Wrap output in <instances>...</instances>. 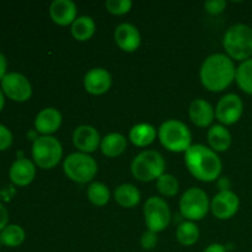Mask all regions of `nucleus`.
<instances>
[{
  "label": "nucleus",
  "instance_id": "473e14b6",
  "mask_svg": "<svg viewBox=\"0 0 252 252\" xmlns=\"http://www.w3.org/2000/svg\"><path fill=\"white\" fill-rule=\"evenodd\" d=\"M226 1L225 0H209L204 2V9L209 15H219L225 10Z\"/></svg>",
  "mask_w": 252,
  "mask_h": 252
},
{
  "label": "nucleus",
  "instance_id": "2eb2a0df",
  "mask_svg": "<svg viewBox=\"0 0 252 252\" xmlns=\"http://www.w3.org/2000/svg\"><path fill=\"white\" fill-rule=\"evenodd\" d=\"M112 85V76L106 69L93 68L84 76V88L91 95H103Z\"/></svg>",
  "mask_w": 252,
  "mask_h": 252
},
{
  "label": "nucleus",
  "instance_id": "9b49d317",
  "mask_svg": "<svg viewBox=\"0 0 252 252\" xmlns=\"http://www.w3.org/2000/svg\"><path fill=\"white\" fill-rule=\"evenodd\" d=\"M244 113V102L236 94H226L217 103L216 118L223 126L239 122Z\"/></svg>",
  "mask_w": 252,
  "mask_h": 252
},
{
  "label": "nucleus",
  "instance_id": "423d86ee",
  "mask_svg": "<svg viewBox=\"0 0 252 252\" xmlns=\"http://www.w3.org/2000/svg\"><path fill=\"white\" fill-rule=\"evenodd\" d=\"M32 158L36 166L51 170L61 162L63 158V147L53 135H41L32 144Z\"/></svg>",
  "mask_w": 252,
  "mask_h": 252
},
{
  "label": "nucleus",
  "instance_id": "5701e85b",
  "mask_svg": "<svg viewBox=\"0 0 252 252\" xmlns=\"http://www.w3.org/2000/svg\"><path fill=\"white\" fill-rule=\"evenodd\" d=\"M96 24L93 17L79 16L71 24V36L79 42H86L95 34Z\"/></svg>",
  "mask_w": 252,
  "mask_h": 252
},
{
  "label": "nucleus",
  "instance_id": "39448f33",
  "mask_svg": "<svg viewBox=\"0 0 252 252\" xmlns=\"http://www.w3.org/2000/svg\"><path fill=\"white\" fill-rule=\"evenodd\" d=\"M166 162L162 155L155 150H144L133 159L130 171L138 181L150 182L165 174Z\"/></svg>",
  "mask_w": 252,
  "mask_h": 252
},
{
  "label": "nucleus",
  "instance_id": "7ed1b4c3",
  "mask_svg": "<svg viewBox=\"0 0 252 252\" xmlns=\"http://www.w3.org/2000/svg\"><path fill=\"white\" fill-rule=\"evenodd\" d=\"M223 47L233 61L245 62L252 58V27L245 24L229 27L223 37Z\"/></svg>",
  "mask_w": 252,
  "mask_h": 252
},
{
  "label": "nucleus",
  "instance_id": "c756f323",
  "mask_svg": "<svg viewBox=\"0 0 252 252\" xmlns=\"http://www.w3.org/2000/svg\"><path fill=\"white\" fill-rule=\"evenodd\" d=\"M133 6V2L130 0H107L105 2V7L110 14L116 16H122L128 14Z\"/></svg>",
  "mask_w": 252,
  "mask_h": 252
},
{
  "label": "nucleus",
  "instance_id": "4468645a",
  "mask_svg": "<svg viewBox=\"0 0 252 252\" xmlns=\"http://www.w3.org/2000/svg\"><path fill=\"white\" fill-rule=\"evenodd\" d=\"M115 42L123 52L132 53L140 47L142 36L134 25L123 22L118 25L115 30Z\"/></svg>",
  "mask_w": 252,
  "mask_h": 252
},
{
  "label": "nucleus",
  "instance_id": "4be33fe9",
  "mask_svg": "<svg viewBox=\"0 0 252 252\" xmlns=\"http://www.w3.org/2000/svg\"><path fill=\"white\" fill-rule=\"evenodd\" d=\"M155 138H157V129L150 123H138L129 130V140L135 147H148L154 142Z\"/></svg>",
  "mask_w": 252,
  "mask_h": 252
},
{
  "label": "nucleus",
  "instance_id": "aec40b11",
  "mask_svg": "<svg viewBox=\"0 0 252 252\" xmlns=\"http://www.w3.org/2000/svg\"><path fill=\"white\" fill-rule=\"evenodd\" d=\"M208 144L212 150L216 153H223L230 148L231 145V133L228 128L223 125H213L208 129L207 134Z\"/></svg>",
  "mask_w": 252,
  "mask_h": 252
},
{
  "label": "nucleus",
  "instance_id": "1a4fd4ad",
  "mask_svg": "<svg viewBox=\"0 0 252 252\" xmlns=\"http://www.w3.org/2000/svg\"><path fill=\"white\" fill-rule=\"evenodd\" d=\"M143 212H144V219L148 230H152L158 234L164 231L170 225L171 211L169 208V204L161 197L154 196L147 199Z\"/></svg>",
  "mask_w": 252,
  "mask_h": 252
},
{
  "label": "nucleus",
  "instance_id": "b1692460",
  "mask_svg": "<svg viewBox=\"0 0 252 252\" xmlns=\"http://www.w3.org/2000/svg\"><path fill=\"white\" fill-rule=\"evenodd\" d=\"M115 201L123 208H133L140 202L139 189L132 184H122L116 189Z\"/></svg>",
  "mask_w": 252,
  "mask_h": 252
},
{
  "label": "nucleus",
  "instance_id": "a211bd4d",
  "mask_svg": "<svg viewBox=\"0 0 252 252\" xmlns=\"http://www.w3.org/2000/svg\"><path fill=\"white\" fill-rule=\"evenodd\" d=\"M78 7L71 0H54L49 6V16L58 26H68L76 20Z\"/></svg>",
  "mask_w": 252,
  "mask_h": 252
},
{
  "label": "nucleus",
  "instance_id": "2f4dec72",
  "mask_svg": "<svg viewBox=\"0 0 252 252\" xmlns=\"http://www.w3.org/2000/svg\"><path fill=\"white\" fill-rule=\"evenodd\" d=\"M12 142H14V137H12L11 130L6 126L0 125V152L9 149Z\"/></svg>",
  "mask_w": 252,
  "mask_h": 252
},
{
  "label": "nucleus",
  "instance_id": "c9c22d12",
  "mask_svg": "<svg viewBox=\"0 0 252 252\" xmlns=\"http://www.w3.org/2000/svg\"><path fill=\"white\" fill-rule=\"evenodd\" d=\"M203 252H226V248L221 244H211L209 246H207L204 249Z\"/></svg>",
  "mask_w": 252,
  "mask_h": 252
},
{
  "label": "nucleus",
  "instance_id": "6e6552de",
  "mask_svg": "<svg viewBox=\"0 0 252 252\" xmlns=\"http://www.w3.org/2000/svg\"><path fill=\"white\" fill-rule=\"evenodd\" d=\"M211 209L208 194L204 189L191 187L182 194L180 199L181 216L189 221H197L203 219Z\"/></svg>",
  "mask_w": 252,
  "mask_h": 252
},
{
  "label": "nucleus",
  "instance_id": "bb28decb",
  "mask_svg": "<svg viewBox=\"0 0 252 252\" xmlns=\"http://www.w3.org/2000/svg\"><path fill=\"white\" fill-rule=\"evenodd\" d=\"M88 198L94 206L103 207L110 201L111 192L102 182H91L88 187Z\"/></svg>",
  "mask_w": 252,
  "mask_h": 252
},
{
  "label": "nucleus",
  "instance_id": "dca6fc26",
  "mask_svg": "<svg viewBox=\"0 0 252 252\" xmlns=\"http://www.w3.org/2000/svg\"><path fill=\"white\" fill-rule=\"evenodd\" d=\"M9 177L10 181L16 186H29L36 177V165L32 160L19 158L10 166Z\"/></svg>",
  "mask_w": 252,
  "mask_h": 252
},
{
  "label": "nucleus",
  "instance_id": "cd10ccee",
  "mask_svg": "<svg viewBox=\"0 0 252 252\" xmlns=\"http://www.w3.org/2000/svg\"><path fill=\"white\" fill-rule=\"evenodd\" d=\"M235 81L244 93L252 96V58L241 62L236 68Z\"/></svg>",
  "mask_w": 252,
  "mask_h": 252
},
{
  "label": "nucleus",
  "instance_id": "72a5a7b5",
  "mask_svg": "<svg viewBox=\"0 0 252 252\" xmlns=\"http://www.w3.org/2000/svg\"><path fill=\"white\" fill-rule=\"evenodd\" d=\"M7 221H9V212L5 208L4 204L0 203V233L9 225Z\"/></svg>",
  "mask_w": 252,
  "mask_h": 252
},
{
  "label": "nucleus",
  "instance_id": "6ab92c4d",
  "mask_svg": "<svg viewBox=\"0 0 252 252\" xmlns=\"http://www.w3.org/2000/svg\"><path fill=\"white\" fill-rule=\"evenodd\" d=\"M189 115L194 126L199 128H206L213 123L216 118V110L207 100L196 98L189 105Z\"/></svg>",
  "mask_w": 252,
  "mask_h": 252
},
{
  "label": "nucleus",
  "instance_id": "f257e3e1",
  "mask_svg": "<svg viewBox=\"0 0 252 252\" xmlns=\"http://www.w3.org/2000/svg\"><path fill=\"white\" fill-rule=\"evenodd\" d=\"M234 61L226 54L214 53L207 57L199 70V79L204 88L212 93H220L235 80Z\"/></svg>",
  "mask_w": 252,
  "mask_h": 252
},
{
  "label": "nucleus",
  "instance_id": "f03ea898",
  "mask_svg": "<svg viewBox=\"0 0 252 252\" xmlns=\"http://www.w3.org/2000/svg\"><path fill=\"white\" fill-rule=\"evenodd\" d=\"M185 164L189 174L202 182H214L223 170L220 158L203 144H192L185 153Z\"/></svg>",
  "mask_w": 252,
  "mask_h": 252
},
{
  "label": "nucleus",
  "instance_id": "9d476101",
  "mask_svg": "<svg viewBox=\"0 0 252 252\" xmlns=\"http://www.w3.org/2000/svg\"><path fill=\"white\" fill-rule=\"evenodd\" d=\"M4 95L15 102H26L32 96V85L29 79L21 73H7L1 80Z\"/></svg>",
  "mask_w": 252,
  "mask_h": 252
},
{
  "label": "nucleus",
  "instance_id": "f3484780",
  "mask_svg": "<svg viewBox=\"0 0 252 252\" xmlns=\"http://www.w3.org/2000/svg\"><path fill=\"white\" fill-rule=\"evenodd\" d=\"M62 121V113L57 108H43L34 118V129L42 135H52L61 128Z\"/></svg>",
  "mask_w": 252,
  "mask_h": 252
},
{
  "label": "nucleus",
  "instance_id": "ddd939ff",
  "mask_svg": "<svg viewBox=\"0 0 252 252\" xmlns=\"http://www.w3.org/2000/svg\"><path fill=\"white\" fill-rule=\"evenodd\" d=\"M73 144L80 153L91 154V153L96 152L97 148L100 147V133L93 126H79L73 132Z\"/></svg>",
  "mask_w": 252,
  "mask_h": 252
},
{
  "label": "nucleus",
  "instance_id": "e433bc0d",
  "mask_svg": "<svg viewBox=\"0 0 252 252\" xmlns=\"http://www.w3.org/2000/svg\"><path fill=\"white\" fill-rule=\"evenodd\" d=\"M231 186V182L228 177H220L218 179V187L220 191H229Z\"/></svg>",
  "mask_w": 252,
  "mask_h": 252
},
{
  "label": "nucleus",
  "instance_id": "393cba45",
  "mask_svg": "<svg viewBox=\"0 0 252 252\" xmlns=\"http://www.w3.org/2000/svg\"><path fill=\"white\" fill-rule=\"evenodd\" d=\"M25 238H26V233L22 226L17 224H9L0 233V244L6 248H17L24 243Z\"/></svg>",
  "mask_w": 252,
  "mask_h": 252
},
{
  "label": "nucleus",
  "instance_id": "7c9ffc66",
  "mask_svg": "<svg viewBox=\"0 0 252 252\" xmlns=\"http://www.w3.org/2000/svg\"><path fill=\"white\" fill-rule=\"evenodd\" d=\"M158 244V234L152 230H145L142 234L140 238V245H142L143 250H153Z\"/></svg>",
  "mask_w": 252,
  "mask_h": 252
},
{
  "label": "nucleus",
  "instance_id": "0eeeda50",
  "mask_svg": "<svg viewBox=\"0 0 252 252\" xmlns=\"http://www.w3.org/2000/svg\"><path fill=\"white\" fill-rule=\"evenodd\" d=\"M64 174L69 180L76 184H88L93 181L97 174V162L90 154L85 153H71L63 162Z\"/></svg>",
  "mask_w": 252,
  "mask_h": 252
},
{
  "label": "nucleus",
  "instance_id": "c85d7f7f",
  "mask_svg": "<svg viewBox=\"0 0 252 252\" xmlns=\"http://www.w3.org/2000/svg\"><path fill=\"white\" fill-rule=\"evenodd\" d=\"M157 189L164 197H174L179 192L180 184L174 175L165 172L157 180Z\"/></svg>",
  "mask_w": 252,
  "mask_h": 252
},
{
  "label": "nucleus",
  "instance_id": "f704fd0d",
  "mask_svg": "<svg viewBox=\"0 0 252 252\" xmlns=\"http://www.w3.org/2000/svg\"><path fill=\"white\" fill-rule=\"evenodd\" d=\"M6 69H7V62L6 58H5L4 54L0 52V81L4 79V76L6 75Z\"/></svg>",
  "mask_w": 252,
  "mask_h": 252
},
{
  "label": "nucleus",
  "instance_id": "4c0bfd02",
  "mask_svg": "<svg viewBox=\"0 0 252 252\" xmlns=\"http://www.w3.org/2000/svg\"><path fill=\"white\" fill-rule=\"evenodd\" d=\"M4 106H5V95H4V93H2L1 88H0V112L2 111Z\"/></svg>",
  "mask_w": 252,
  "mask_h": 252
},
{
  "label": "nucleus",
  "instance_id": "412c9836",
  "mask_svg": "<svg viewBox=\"0 0 252 252\" xmlns=\"http://www.w3.org/2000/svg\"><path fill=\"white\" fill-rule=\"evenodd\" d=\"M100 148L107 158H117L127 149V138L121 133H108L101 139Z\"/></svg>",
  "mask_w": 252,
  "mask_h": 252
},
{
  "label": "nucleus",
  "instance_id": "f8f14e48",
  "mask_svg": "<svg viewBox=\"0 0 252 252\" xmlns=\"http://www.w3.org/2000/svg\"><path fill=\"white\" fill-rule=\"evenodd\" d=\"M240 208V199L238 194L229 191H220L211 201V211L216 218L220 220H228L238 213Z\"/></svg>",
  "mask_w": 252,
  "mask_h": 252
},
{
  "label": "nucleus",
  "instance_id": "a878e982",
  "mask_svg": "<svg viewBox=\"0 0 252 252\" xmlns=\"http://www.w3.org/2000/svg\"><path fill=\"white\" fill-rule=\"evenodd\" d=\"M176 239L181 245L192 246L198 241L199 229L193 221H184L176 229Z\"/></svg>",
  "mask_w": 252,
  "mask_h": 252
},
{
  "label": "nucleus",
  "instance_id": "20e7f679",
  "mask_svg": "<svg viewBox=\"0 0 252 252\" xmlns=\"http://www.w3.org/2000/svg\"><path fill=\"white\" fill-rule=\"evenodd\" d=\"M158 137L162 147L172 153H186L192 145L191 130L179 120L165 121L159 127Z\"/></svg>",
  "mask_w": 252,
  "mask_h": 252
}]
</instances>
